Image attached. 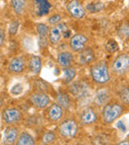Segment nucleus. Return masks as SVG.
Wrapping results in <instances>:
<instances>
[{"label":"nucleus","mask_w":129,"mask_h":145,"mask_svg":"<svg viewBox=\"0 0 129 145\" xmlns=\"http://www.w3.org/2000/svg\"><path fill=\"white\" fill-rule=\"evenodd\" d=\"M91 75L93 80L97 84H105L110 80L108 65L105 61H99L91 68Z\"/></svg>","instance_id":"1"},{"label":"nucleus","mask_w":129,"mask_h":145,"mask_svg":"<svg viewBox=\"0 0 129 145\" xmlns=\"http://www.w3.org/2000/svg\"><path fill=\"white\" fill-rule=\"evenodd\" d=\"M123 113V107L119 103L105 104L102 110V120L105 123L110 124L116 120Z\"/></svg>","instance_id":"2"},{"label":"nucleus","mask_w":129,"mask_h":145,"mask_svg":"<svg viewBox=\"0 0 129 145\" xmlns=\"http://www.w3.org/2000/svg\"><path fill=\"white\" fill-rule=\"evenodd\" d=\"M77 130H79L77 122L73 118H67L60 124L59 133L62 137L71 139V138H73L77 135Z\"/></svg>","instance_id":"3"},{"label":"nucleus","mask_w":129,"mask_h":145,"mask_svg":"<svg viewBox=\"0 0 129 145\" xmlns=\"http://www.w3.org/2000/svg\"><path fill=\"white\" fill-rule=\"evenodd\" d=\"M129 70V54H119L113 61L112 71L117 75H123Z\"/></svg>","instance_id":"4"},{"label":"nucleus","mask_w":129,"mask_h":145,"mask_svg":"<svg viewBox=\"0 0 129 145\" xmlns=\"http://www.w3.org/2000/svg\"><path fill=\"white\" fill-rule=\"evenodd\" d=\"M69 30L67 25L65 23H59L58 25L54 26L49 32V40L52 46H56L60 42L62 36L64 33H65Z\"/></svg>","instance_id":"5"},{"label":"nucleus","mask_w":129,"mask_h":145,"mask_svg":"<svg viewBox=\"0 0 129 145\" xmlns=\"http://www.w3.org/2000/svg\"><path fill=\"white\" fill-rule=\"evenodd\" d=\"M52 9V5L48 0H33V11L38 17L48 15Z\"/></svg>","instance_id":"6"},{"label":"nucleus","mask_w":129,"mask_h":145,"mask_svg":"<svg viewBox=\"0 0 129 145\" xmlns=\"http://www.w3.org/2000/svg\"><path fill=\"white\" fill-rule=\"evenodd\" d=\"M69 91L73 97L81 99L89 95V84L83 81H77L69 86Z\"/></svg>","instance_id":"7"},{"label":"nucleus","mask_w":129,"mask_h":145,"mask_svg":"<svg viewBox=\"0 0 129 145\" xmlns=\"http://www.w3.org/2000/svg\"><path fill=\"white\" fill-rule=\"evenodd\" d=\"M2 118L6 124H14L22 120V114L16 108L5 109L2 113Z\"/></svg>","instance_id":"8"},{"label":"nucleus","mask_w":129,"mask_h":145,"mask_svg":"<svg viewBox=\"0 0 129 145\" xmlns=\"http://www.w3.org/2000/svg\"><path fill=\"white\" fill-rule=\"evenodd\" d=\"M67 9L69 11V15L75 19H83L85 16V10L81 4V2L77 0H71L67 3Z\"/></svg>","instance_id":"9"},{"label":"nucleus","mask_w":129,"mask_h":145,"mask_svg":"<svg viewBox=\"0 0 129 145\" xmlns=\"http://www.w3.org/2000/svg\"><path fill=\"white\" fill-rule=\"evenodd\" d=\"M87 37L83 34H75L69 38V46L73 52H79L85 48V44L87 42Z\"/></svg>","instance_id":"10"},{"label":"nucleus","mask_w":129,"mask_h":145,"mask_svg":"<svg viewBox=\"0 0 129 145\" xmlns=\"http://www.w3.org/2000/svg\"><path fill=\"white\" fill-rule=\"evenodd\" d=\"M30 101L37 109H45L50 104V97L44 92H37L30 97Z\"/></svg>","instance_id":"11"},{"label":"nucleus","mask_w":129,"mask_h":145,"mask_svg":"<svg viewBox=\"0 0 129 145\" xmlns=\"http://www.w3.org/2000/svg\"><path fill=\"white\" fill-rule=\"evenodd\" d=\"M26 68V60L22 56H16L10 60L8 64V69L10 72L14 74H20L22 73Z\"/></svg>","instance_id":"12"},{"label":"nucleus","mask_w":129,"mask_h":145,"mask_svg":"<svg viewBox=\"0 0 129 145\" xmlns=\"http://www.w3.org/2000/svg\"><path fill=\"white\" fill-rule=\"evenodd\" d=\"M79 118L81 123L89 125V124L95 123L97 120V114L93 108H85L79 114Z\"/></svg>","instance_id":"13"},{"label":"nucleus","mask_w":129,"mask_h":145,"mask_svg":"<svg viewBox=\"0 0 129 145\" xmlns=\"http://www.w3.org/2000/svg\"><path fill=\"white\" fill-rule=\"evenodd\" d=\"M63 118V108L59 104L55 103L48 109V118L51 121H59Z\"/></svg>","instance_id":"14"},{"label":"nucleus","mask_w":129,"mask_h":145,"mask_svg":"<svg viewBox=\"0 0 129 145\" xmlns=\"http://www.w3.org/2000/svg\"><path fill=\"white\" fill-rule=\"evenodd\" d=\"M50 32L49 27L46 24L39 23L37 25V33H38L39 36V44H40L41 48H45L47 46V37Z\"/></svg>","instance_id":"15"},{"label":"nucleus","mask_w":129,"mask_h":145,"mask_svg":"<svg viewBox=\"0 0 129 145\" xmlns=\"http://www.w3.org/2000/svg\"><path fill=\"white\" fill-rule=\"evenodd\" d=\"M95 60V52L91 48H83L81 52H79V63L81 65L89 64Z\"/></svg>","instance_id":"16"},{"label":"nucleus","mask_w":129,"mask_h":145,"mask_svg":"<svg viewBox=\"0 0 129 145\" xmlns=\"http://www.w3.org/2000/svg\"><path fill=\"white\" fill-rule=\"evenodd\" d=\"M19 136V130L15 126H10L6 129L4 133V143L5 144H14L17 141V138Z\"/></svg>","instance_id":"17"},{"label":"nucleus","mask_w":129,"mask_h":145,"mask_svg":"<svg viewBox=\"0 0 129 145\" xmlns=\"http://www.w3.org/2000/svg\"><path fill=\"white\" fill-rule=\"evenodd\" d=\"M28 67L33 74H40L42 69V58L38 56H32L28 62Z\"/></svg>","instance_id":"18"},{"label":"nucleus","mask_w":129,"mask_h":145,"mask_svg":"<svg viewBox=\"0 0 129 145\" xmlns=\"http://www.w3.org/2000/svg\"><path fill=\"white\" fill-rule=\"evenodd\" d=\"M110 99V94L107 89H100L95 94V102L98 106H103L108 103Z\"/></svg>","instance_id":"19"},{"label":"nucleus","mask_w":129,"mask_h":145,"mask_svg":"<svg viewBox=\"0 0 129 145\" xmlns=\"http://www.w3.org/2000/svg\"><path fill=\"white\" fill-rule=\"evenodd\" d=\"M73 61V56L69 52H61L58 56V63L63 67L71 66Z\"/></svg>","instance_id":"20"},{"label":"nucleus","mask_w":129,"mask_h":145,"mask_svg":"<svg viewBox=\"0 0 129 145\" xmlns=\"http://www.w3.org/2000/svg\"><path fill=\"white\" fill-rule=\"evenodd\" d=\"M56 101H57V104H59L64 110L69 109V107H71V99H69V95L65 93H62V92L58 93Z\"/></svg>","instance_id":"21"},{"label":"nucleus","mask_w":129,"mask_h":145,"mask_svg":"<svg viewBox=\"0 0 129 145\" xmlns=\"http://www.w3.org/2000/svg\"><path fill=\"white\" fill-rule=\"evenodd\" d=\"M16 144L17 145H34L35 141L31 134L28 133L27 131H23L18 136Z\"/></svg>","instance_id":"22"},{"label":"nucleus","mask_w":129,"mask_h":145,"mask_svg":"<svg viewBox=\"0 0 129 145\" xmlns=\"http://www.w3.org/2000/svg\"><path fill=\"white\" fill-rule=\"evenodd\" d=\"M26 0H11V7L13 11L18 15H21L26 8Z\"/></svg>","instance_id":"23"},{"label":"nucleus","mask_w":129,"mask_h":145,"mask_svg":"<svg viewBox=\"0 0 129 145\" xmlns=\"http://www.w3.org/2000/svg\"><path fill=\"white\" fill-rule=\"evenodd\" d=\"M103 8H104L103 2H100V1L91 2V3L87 4V6H85L87 11L89 12V13H93V14L101 11V10H103Z\"/></svg>","instance_id":"24"},{"label":"nucleus","mask_w":129,"mask_h":145,"mask_svg":"<svg viewBox=\"0 0 129 145\" xmlns=\"http://www.w3.org/2000/svg\"><path fill=\"white\" fill-rule=\"evenodd\" d=\"M64 77H65V83H71V81L75 79V75H77V72H75V68L71 66H67V67H64Z\"/></svg>","instance_id":"25"},{"label":"nucleus","mask_w":129,"mask_h":145,"mask_svg":"<svg viewBox=\"0 0 129 145\" xmlns=\"http://www.w3.org/2000/svg\"><path fill=\"white\" fill-rule=\"evenodd\" d=\"M118 36L122 39V40H126L129 39V24L124 23L118 29Z\"/></svg>","instance_id":"26"},{"label":"nucleus","mask_w":129,"mask_h":145,"mask_svg":"<svg viewBox=\"0 0 129 145\" xmlns=\"http://www.w3.org/2000/svg\"><path fill=\"white\" fill-rule=\"evenodd\" d=\"M118 96H119L121 102H123V103L126 104V105H129V87L122 88V89L119 91Z\"/></svg>","instance_id":"27"},{"label":"nucleus","mask_w":129,"mask_h":145,"mask_svg":"<svg viewBox=\"0 0 129 145\" xmlns=\"http://www.w3.org/2000/svg\"><path fill=\"white\" fill-rule=\"evenodd\" d=\"M56 139V134L53 131H47L46 133H44L42 137V142L44 144H50L53 143Z\"/></svg>","instance_id":"28"},{"label":"nucleus","mask_w":129,"mask_h":145,"mask_svg":"<svg viewBox=\"0 0 129 145\" xmlns=\"http://www.w3.org/2000/svg\"><path fill=\"white\" fill-rule=\"evenodd\" d=\"M105 48H106V50L109 52V54H113V52H117V50H118V44H117V42H116L115 40H108V42H106Z\"/></svg>","instance_id":"29"},{"label":"nucleus","mask_w":129,"mask_h":145,"mask_svg":"<svg viewBox=\"0 0 129 145\" xmlns=\"http://www.w3.org/2000/svg\"><path fill=\"white\" fill-rule=\"evenodd\" d=\"M18 29H19V21L18 20H15V21H12L9 25V34L11 36H15L18 32Z\"/></svg>","instance_id":"30"},{"label":"nucleus","mask_w":129,"mask_h":145,"mask_svg":"<svg viewBox=\"0 0 129 145\" xmlns=\"http://www.w3.org/2000/svg\"><path fill=\"white\" fill-rule=\"evenodd\" d=\"M61 21H62V16L59 15V14H55V15L51 16V17L49 18V20H48L49 24H50V25H52V26L58 25Z\"/></svg>","instance_id":"31"},{"label":"nucleus","mask_w":129,"mask_h":145,"mask_svg":"<svg viewBox=\"0 0 129 145\" xmlns=\"http://www.w3.org/2000/svg\"><path fill=\"white\" fill-rule=\"evenodd\" d=\"M22 91H23V87H22L21 84H16L14 85L13 87L11 88V94H13V95H20V94L22 93Z\"/></svg>","instance_id":"32"},{"label":"nucleus","mask_w":129,"mask_h":145,"mask_svg":"<svg viewBox=\"0 0 129 145\" xmlns=\"http://www.w3.org/2000/svg\"><path fill=\"white\" fill-rule=\"evenodd\" d=\"M4 42H5V31L0 28V46H3Z\"/></svg>","instance_id":"33"},{"label":"nucleus","mask_w":129,"mask_h":145,"mask_svg":"<svg viewBox=\"0 0 129 145\" xmlns=\"http://www.w3.org/2000/svg\"><path fill=\"white\" fill-rule=\"evenodd\" d=\"M118 127H121L122 128V131H125V126H124V124L122 123L121 121L118 123Z\"/></svg>","instance_id":"34"},{"label":"nucleus","mask_w":129,"mask_h":145,"mask_svg":"<svg viewBox=\"0 0 129 145\" xmlns=\"http://www.w3.org/2000/svg\"><path fill=\"white\" fill-rule=\"evenodd\" d=\"M2 105H3V100H2L1 98H0V107H1Z\"/></svg>","instance_id":"35"},{"label":"nucleus","mask_w":129,"mask_h":145,"mask_svg":"<svg viewBox=\"0 0 129 145\" xmlns=\"http://www.w3.org/2000/svg\"><path fill=\"white\" fill-rule=\"evenodd\" d=\"M119 144H127V145H129V142H128V141H127V142H126V141H125V142H120Z\"/></svg>","instance_id":"36"},{"label":"nucleus","mask_w":129,"mask_h":145,"mask_svg":"<svg viewBox=\"0 0 129 145\" xmlns=\"http://www.w3.org/2000/svg\"><path fill=\"white\" fill-rule=\"evenodd\" d=\"M128 137H129V136H128Z\"/></svg>","instance_id":"37"}]
</instances>
